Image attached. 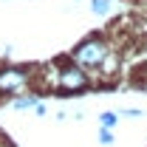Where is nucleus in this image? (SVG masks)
Listing matches in <instances>:
<instances>
[{"instance_id":"nucleus-1","label":"nucleus","mask_w":147,"mask_h":147,"mask_svg":"<svg viewBox=\"0 0 147 147\" xmlns=\"http://www.w3.org/2000/svg\"><path fill=\"white\" fill-rule=\"evenodd\" d=\"M110 54L113 51H110V45L102 37H88V40H82L74 48V62L79 68H102L110 59Z\"/></svg>"},{"instance_id":"nucleus-2","label":"nucleus","mask_w":147,"mask_h":147,"mask_svg":"<svg viewBox=\"0 0 147 147\" xmlns=\"http://www.w3.org/2000/svg\"><path fill=\"white\" fill-rule=\"evenodd\" d=\"M57 85H59V91H65V93H82V91L91 88V76L76 62H65L59 68V74H57Z\"/></svg>"},{"instance_id":"nucleus-4","label":"nucleus","mask_w":147,"mask_h":147,"mask_svg":"<svg viewBox=\"0 0 147 147\" xmlns=\"http://www.w3.org/2000/svg\"><path fill=\"white\" fill-rule=\"evenodd\" d=\"M37 105H40V99L37 96H20V99H14V110H34Z\"/></svg>"},{"instance_id":"nucleus-6","label":"nucleus","mask_w":147,"mask_h":147,"mask_svg":"<svg viewBox=\"0 0 147 147\" xmlns=\"http://www.w3.org/2000/svg\"><path fill=\"white\" fill-rule=\"evenodd\" d=\"M91 11L93 14H108L110 11V0H91Z\"/></svg>"},{"instance_id":"nucleus-3","label":"nucleus","mask_w":147,"mask_h":147,"mask_svg":"<svg viewBox=\"0 0 147 147\" xmlns=\"http://www.w3.org/2000/svg\"><path fill=\"white\" fill-rule=\"evenodd\" d=\"M28 79H31L28 68H20V65L0 68V93H20L28 85Z\"/></svg>"},{"instance_id":"nucleus-8","label":"nucleus","mask_w":147,"mask_h":147,"mask_svg":"<svg viewBox=\"0 0 147 147\" xmlns=\"http://www.w3.org/2000/svg\"><path fill=\"white\" fill-rule=\"evenodd\" d=\"M122 116H142V110H136V108H127V110H122Z\"/></svg>"},{"instance_id":"nucleus-5","label":"nucleus","mask_w":147,"mask_h":147,"mask_svg":"<svg viewBox=\"0 0 147 147\" xmlns=\"http://www.w3.org/2000/svg\"><path fill=\"white\" fill-rule=\"evenodd\" d=\"M99 122H102V127H110V130H113V125L119 122V113H113V110H105V113L99 116Z\"/></svg>"},{"instance_id":"nucleus-7","label":"nucleus","mask_w":147,"mask_h":147,"mask_svg":"<svg viewBox=\"0 0 147 147\" xmlns=\"http://www.w3.org/2000/svg\"><path fill=\"white\" fill-rule=\"evenodd\" d=\"M99 142H102L105 147L113 144V130H110V127H102V130H99Z\"/></svg>"}]
</instances>
